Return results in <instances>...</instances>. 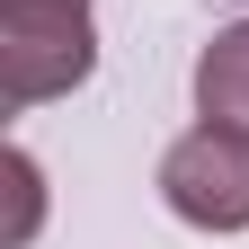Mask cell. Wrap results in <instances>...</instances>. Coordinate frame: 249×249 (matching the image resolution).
Instances as JSON below:
<instances>
[{
    "instance_id": "cell-4",
    "label": "cell",
    "mask_w": 249,
    "mask_h": 249,
    "mask_svg": "<svg viewBox=\"0 0 249 249\" xmlns=\"http://www.w3.org/2000/svg\"><path fill=\"white\" fill-rule=\"evenodd\" d=\"M36 223H45V169L27 142H9V231H0V249H27Z\"/></svg>"
},
{
    "instance_id": "cell-1",
    "label": "cell",
    "mask_w": 249,
    "mask_h": 249,
    "mask_svg": "<svg viewBox=\"0 0 249 249\" xmlns=\"http://www.w3.org/2000/svg\"><path fill=\"white\" fill-rule=\"evenodd\" d=\"M98 71V27L89 9H36V0H0V98L18 116Z\"/></svg>"
},
{
    "instance_id": "cell-3",
    "label": "cell",
    "mask_w": 249,
    "mask_h": 249,
    "mask_svg": "<svg viewBox=\"0 0 249 249\" xmlns=\"http://www.w3.org/2000/svg\"><path fill=\"white\" fill-rule=\"evenodd\" d=\"M196 116L249 124V18L240 27H213V45L196 53Z\"/></svg>"
},
{
    "instance_id": "cell-2",
    "label": "cell",
    "mask_w": 249,
    "mask_h": 249,
    "mask_svg": "<svg viewBox=\"0 0 249 249\" xmlns=\"http://www.w3.org/2000/svg\"><path fill=\"white\" fill-rule=\"evenodd\" d=\"M160 205L187 231H249V124L196 116L160 151Z\"/></svg>"
},
{
    "instance_id": "cell-5",
    "label": "cell",
    "mask_w": 249,
    "mask_h": 249,
    "mask_svg": "<svg viewBox=\"0 0 249 249\" xmlns=\"http://www.w3.org/2000/svg\"><path fill=\"white\" fill-rule=\"evenodd\" d=\"M36 9H89V0H36Z\"/></svg>"
}]
</instances>
